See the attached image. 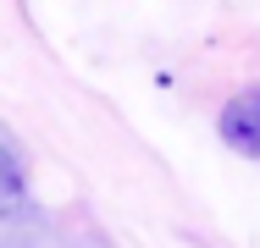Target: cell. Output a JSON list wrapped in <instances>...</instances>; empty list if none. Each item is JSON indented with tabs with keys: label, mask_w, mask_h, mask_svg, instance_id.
<instances>
[{
	"label": "cell",
	"mask_w": 260,
	"mask_h": 248,
	"mask_svg": "<svg viewBox=\"0 0 260 248\" xmlns=\"http://www.w3.org/2000/svg\"><path fill=\"white\" fill-rule=\"evenodd\" d=\"M221 138L238 154H260V89H238L221 105Z\"/></svg>",
	"instance_id": "1"
},
{
	"label": "cell",
	"mask_w": 260,
	"mask_h": 248,
	"mask_svg": "<svg viewBox=\"0 0 260 248\" xmlns=\"http://www.w3.org/2000/svg\"><path fill=\"white\" fill-rule=\"evenodd\" d=\"M17 204H22V166L11 160V149L0 144V221L17 215Z\"/></svg>",
	"instance_id": "2"
}]
</instances>
